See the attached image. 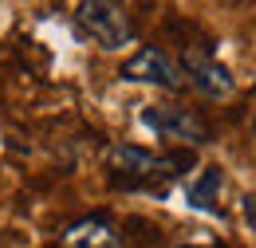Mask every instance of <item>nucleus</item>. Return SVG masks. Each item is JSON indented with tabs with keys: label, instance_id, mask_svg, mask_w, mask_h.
Here are the masks:
<instances>
[{
	"label": "nucleus",
	"instance_id": "obj_4",
	"mask_svg": "<svg viewBox=\"0 0 256 248\" xmlns=\"http://www.w3.org/2000/svg\"><path fill=\"white\" fill-rule=\"evenodd\" d=\"M182 75L190 79V87L201 94V98H213V102H224L228 94L236 91L232 71H228L209 48H190L186 60H182Z\"/></svg>",
	"mask_w": 256,
	"mask_h": 248
},
{
	"label": "nucleus",
	"instance_id": "obj_5",
	"mask_svg": "<svg viewBox=\"0 0 256 248\" xmlns=\"http://www.w3.org/2000/svg\"><path fill=\"white\" fill-rule=\"evenodd\" d=\"M118 79H126V83H150V87H162V91H178L186 83L182 63L174 60L166 48H142V52H134L122 63Z\"/></svg>",
	"mask_w": 256,
	"mask_h": 248
},
{
	"label": "nucleus",
	"instance_id": "obj_8",
	"mask_svg": "<svg viewBox=\"0 0 256 248\" xmlns=\"http://www.w3.org/2000/svg\"><path fill=\"white\" fill-rule=\"evenodd\" d=\"M244 220L256 228V197H244Z\"/></svg>",
	"mask_w": 256,
	"mask_h": 248
},
{
	"label": "nucleus",
	"instance_id": "obj_9",
	"mask_svg": "<svg viewBox=\"0 0 256 248\" xmlns=\"http://www.w3.org/2000/svg\"><path fill=\"white\" fill-rule=\"evenodd\" d=\"M178 248H201V244H178Z\"/></svg>",
	"mask_w": 256,
	"mask_h": 248
},
{
	"label": "nucleus",
	"instance_id": "obj_7",
	"mask_svg": "<svg viewBox=\"0 0 256 248\" xmlns=\"http://www.w3.org/2000/svg\"><path fill=\"white\" fill-rule=\"evenodd\" d=\"M221 189H224V170L221 166H205L190 186H186V205L201 209V213H221V209H217Z\"/></svg>",
	"mask_w": 256,
	"mask_h": 248
},
{
	"label": "nucleus",
	"instance_id": "obj_10",
	"mask_svg": "<svg viewBox=\"0 0 256 248\" xmlns=\"http://www.w3.org/2000/svg\"><path fill=\"white\" fill-rule=\"evenodd\" d=\"M252 138H256V122H252Z\"/></svg>",
	"mask_w": 256,
	"mask_h": 248
},
{
	"label": "nucleus",
	"instance_id": "obj_2",
	"mask_svg": "<svg viewBox=\"0 0 256 248\" xmlns=\"http://www.w3.org/2000/svg\"><path fill=\"white\" fill-rule=\"evenodd\" d=\"M75 24L79 32L98 44L102 52H122L130 40H134V24H130V12L110 4V0H91V4H79L75 12Z\"/></svg>",
	"mask_w": 256,
	"mask_h": 248
},
{
	"label": "nucleus",
	"instance_id": "obj_3",
	"mask_svg": "<svg viewBox=\"0 0 256 248\" xmlns=\"http://www.w3.org/2000/svg\"><path fill=\"white\" fill-rule=\"evenodd\" d=\"M142 126H146L154 138L182 142V146H205V142H209L205 118H201L197 110L174 106V102H150V106H142Z\"/></svg>",
	"mask_w": 256,
	"mask_h": 248
},
{
	"label": "nucleus",
	"instance_id": "obj_6",
	"mask_svg": "<svg viewBox=\"0 0 256 248\" xmlns=\"http://www.w3.org/2000/svg\"><path fill=\"white\" fill-rule=\"evenodd\" d=\"M64 244L67 248H114L118 232L106 217H83L64 232Z\"/></svg>",
	"mask_w": 256,
	"mask_h": 248
},
{
	"label": "nucleus",
	"instance_id": "obj_1",
	"mask_svg": "<svg viewBox=\"0 0 256 248\" xmlns=\"http://www.w3.org/2000/svg\"><path fill=\"white\" fill-rule=\"evenodd\" d=\"M106 170L122 189H146V193H166L170 182H178L190 166V154H150L142 146H106Z\"/></svg>",
	"mask_w": 256,
	"mask_h": 248
}]
</instances>
